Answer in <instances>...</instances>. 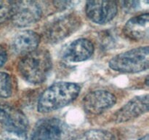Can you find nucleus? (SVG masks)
<instances>
[{
	"label": "nucleus",
	"mask_w": 149,
	"mask_h": 140,
	"mask_svg": "<svg viewBox=\"0 0 149 140\" xmlns=\"http://www.w3.org/2000/svg\"><path fill=\"white\" fill-rule=\"evenodd\" d=\"M81 88L77 83L58 82L47 88L41 95L37 110L47 113L57 110L75 100L79 94Z\"/></svg>",
	"instance_id": "obj_1"
},
{
	"label": "nucleus",
	"mask_w": 149,
	"mask_h": 140,
	"mask_svg": "<svg viewBox=\"0 0 149 140\" xmlns=\"http://www.w3.org/2000/svg\"><path fill=\"white\" fill-rule=\"evenodd\" d=\"M17 69L23 80L33 85L44 83L52 69V58L46 50H36L24 55Z\"/></svg>",
	"instance_id": "obj_2"
},
{
	"label": "nucleus",
	"mask_w": 149,
	"mask_h": 140,
	"mask_svg": "<svg viewBox=\"0 0 149 140\" xmlns=\"http://www.w3.org/2000/svg\"><path fill=\"white\" fill-rule=\"evenodd\" d=\"M149 48L141 47L118 54L109 61V67L122 73H138L148 69Z\"/></svg>",
	"instance_id": "obj_3"
},
{
	"label": "nucleus",
	"mask_w": 149,
	"mask_h": 140,
	"mask_svg": "<svg viewBox=\"0 0 149 140\" xmlns=\"http://www.w3.org/2000/svg\"><path fill=\"white\" fill-rule=\"evenodd\" d=\"M80 24V18L76 15L68 14L58 17L45 26L44 39L48 43H58L74 33Z\"/></svg>",
	"instance_id": "obj_4"
},
{
	"label": "nucleus",
	"mask_w": 149,
	"mask_h": 140,
	"mask_svg": "<svg viewBox=\"0 0 149 140\" xmlns=\"http://www.w3.org/2000/svg\"><path fill=\"white\" fill-rule=\"evenodd\" d=\"M11 15L13 24L17 27H26L41 18L42 10L40 4L34 1H11Z\"/></svg>",
	"instance_id": "obj_5"
},
{
	"label": "nucleus",
	"mask_w": 149,
	"mask_h": 140,
	"mask_svg": "<svg viewBox=\"0 0 149 140\" xmlns=\"http://www.w3.org/2000/svg\"><path fill=\"white\" fill-rule=\"evenodd\" d=\"M0 125L3 131L27 133L29 120L19 109L7 104H0Z\"/></svg>",
	"instance_id": "obj_6"
},
{
	"label": "nucleus",
	"mask_w": 149,
	"mask_h": 140,
	"mask_svg": "<svg viewBox=\"0 0 149 140\" xmlns=\"http://www.w3.org/2000/svg\"><path fill=\"white\" fill-rule=\"evenodd\" d=\"M86 14L93 22L105 24L117 14L118 6L113 1H89L86 4Z\"/></svg>",
	"instance_id": "obj_7"
},
{
	"label": "nucleus",
	"mask_w": 149,
	"mask_h": 140,
	"mask_svg": "<svg viewBox=\"0 0 149 140\" xmlns=\"http://www.w3.org/2000/svg\"><path fill=\"white\" fill-rule=\"evenodd\" d=\"M116 98L110 92L97 90L89 93L83 99L82 104L86 112L99 115L111 108L116 104Z\"/></svg>",
	"instance_id": "obj_8"
},
{
	"label": "nucleus",
	"mask_w": 149,
	"mask_h": 140,
	"mask_svg": "<svg viewBox=\"0 0 149 140\" xmlns=\"http://www.w3.org/2000/svg\"><path fill=\"white\" fill-rule=\"evenodd\" d=\"M64 125L57 118H45L38 121L32 131L30 140H62Z\"/></svg>",
	"instance_id": "obj_9"
},
{
	"label": "nucleus",
	"mask_w": 149,
	"mask_h": 140,
	"mask_svg": "<svg viewBox=\"0 0 149 140\" xmlns=\"http://www.w3.org/2000/svg\"><path fill=\"white\" fill-rule=\"evenodd\" d=\"M148 111V94L138 96L131 99L113 115L116 123H125L141 116Z\"/></svg>",
	"instance_id": "obj_10"
},
{
	"label": "nucleus",
	"mask_w": 149,
	"mask_h": 140,
	"mask_svg": "<svg viewBox=\"0 0 149 140\" xmlns=\"http://www.w3.org/2000/svg\"><path fill=\"white\" fill-rule=\"evenodd\" d=\"M40 42V36L36 32L30 30L17 33L12 40V49L17 55H26L36 50Z\"/></svg>",
	"instance_id": "obj_11"
},
{
	"label": "nucleus",
	"mask_w": 149,
	"mask_h": 140,
	"mask_svg": "<svg viewBox=\"0 0 149 140\" xmlns=\"http://www.w3.org/2000/svg\"><path fill=\"white\" fill-rule=\"evenodd\" d=\"M149 15L148 13L130 19L123 28L125 36L134 41L144 40L148 37Z\"/></svg>",
	"instance_id": "obj_12"
},
{
	"label": "nucleus",
	"mask_w": 149,
	"mask_h": 140,
	"mask_svg": "<svg viewBox=\"0 0 149 140\" xmlns=\"http://www.w3.org/2000/svg\"><path fill=\"white\" fill-rule=\"evenodd\" d=\"M94 45L87 39H79L71 42L64 51L63 58L70 62H81L91 57Z\"/></svg>",
	"instance_id": "obj_13"
},
{
	"label": "nucleus",
	"mask_w": 149,
	"mask_h": 140,
	"mask_svg": "<svg viewBox=\"0 0 149 140\" xmlns=\"http://www.w3.org/2000/svg\"><path fill=\"white\" fill-rule=\"evenodd\" d=\"M73 140H116V139L110 131L102 129H93L86 131Z\"/></svg>",
	"instance_id": "obj_14"
},
{
	"label": "nucleus",
	"mask_w": 149,
	"mask_h": 140,
	"mask_svg": "<svg viewBox=\"0 0 149 140\" xmlns=\"http://www.w3.org/2000/svg\"><path fill=\"white\" fill-rule=\"evenodd\" d=\"M13 93V85L7 73L0 72V98H8Z\"/></svg>",
	"instance_id": "obj_15"
},
{
	"label": "nucleus",
	"mask_w": 149,
	"mask_h": 140,
	"mask_svg": "<svg viewBox=\"0 0 149 140\" xmlns=\"http://www.w3.org/2000/svg\"><path fill=\"white\" fill-rule=\"evenodd\" d=\"M116 42V36L112 31L102 32L100 35V42L103 48H106L107 49L113 48Z\"/></svg>",
	"instance_id": "obj_16"
},
{
	"label": "nucleus",
	"mask_w": 149,
	"mask_h": 140,
	"mask_svg": "<svg viewBox=\"0 0 149 140\" xmlns=\"http://www.w3.org/2000/svg\"><path fill=\"white\" fill-rule=\"evenodd\" d=\"M0 140H29L27 133L3 131L0 134Z\"/></svg>",
	"instance_id": "obj_17"
},
{
	"label": "nucleus",
	"mask_w": 149,
	"mask_h": 140,
	"mask_svg": "<svg viewBox=\"0 0 149 140\" xmlns=\"http://www.w3.org/2000/svg\"><path fill=\"white\" fill-rule=\"evenodd\" d=\"M11 7V1H0V24L10 18Z\"/></svg>",
	"instance_id": "obj_18"
},
{
	"label": "nucleus",
	"mask_w": 149,
	"mask_h": 140,
	"mask_svg": "<svg viewBox=\"0 0 149 140\" xmlns=\"http://www.w3.org/2000/svg\"><path fill=\"white\" fill-rule=\"evenodd\" d=\"M53 3L54 4H55V7L61 9V10H63V9L68 8V7H69L71 4H74V2H73V1H54Z\"/></svg>",
	"instance_id": "obj_19"
},
{
	"label": "nucleus",
	"mask_w": 149,
	"mask_h": 140,
	"mask_svg": "<svg viewBox=\"0 0 149 140\" xmlns=\"http://www.w3.org/2000/svg\"><path fill=\"white\" fill-rule=\"evenodd\" d=\"M7 59V54L5 50L0 47V68L5 64Z\"/></svg>",
	"instance_id": "obj_20"
},
{
	"label": "nucleus",
	"mask_w": 149,
	"mask_h": 140,
	"mask_svg": "<svg viewBox=\"0 0 149 140\" xmlns=\"http://www.w3.org/2000/svg\"><path fill=\"white\" fill-rule=\"evenodd\" d=\"M138 140H149V137H148V134H146V136H144L141 137V139H139Z\"/></svg>",
	"instance_id": "obj_21"
}]
</instances>
